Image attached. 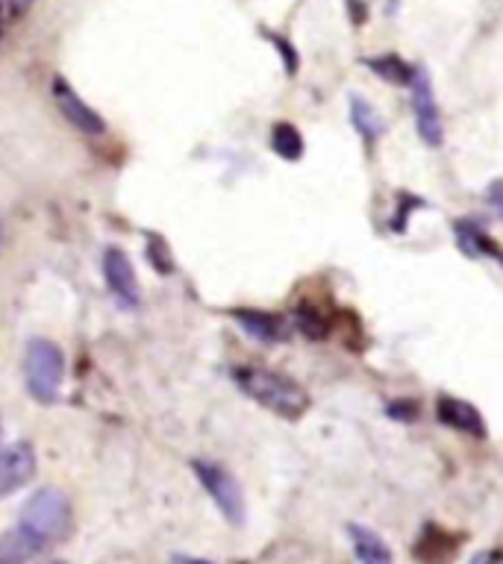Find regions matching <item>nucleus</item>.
I'll list each match as a JSON object with an SVG mask.
<instances>
[{"label": "nucleus", "instance_id": "obj_5", "mask_svg": "<svg viewBox=\"0 0 503 564\" xmlns=\"http://www.w3.org/2000/svg\"><path fill=\"white\" fill-rule=\"evenodd\" d=\"M409 104H413L415 115V130L421 135L427 148H441L445 144V127H441L439 104L432 95L430 74L424 68H415L413 86H409Z\"/></svg>", "mask_w": 503, "mask_h": 564}, {"label": "nucleus", "instance_id": "obj_12", "mask_svg": "<svg viewBox=\"0 0 503 564\" xmlns=\"http://www.w3.org/2000/svg\"><path fill=\"white\" fill-rule=\"evenodd\" d=\"M242 329L247 335H254L259 341H268V344H277V341H286L289 338V326L282 321L280 315H271V312H256V308H238L233 312Z\"/></svg>", "mask_w": 503, "mask_h": 564}, {"label": "nucleus", "instance_id": "obj_10", "mask_svg": "<svg viewBox=\"0 0 503 564\" xmlns=\"http://www.w3.org/2000/svg\"><path fill=\"white\" fill-rule=\"evenodd\" d=\"M459 535L448 532V529L436 527V523H427L421 529V535L415 538L413 544V555L421 564H450L453 562V555L459 553Z\"/></svg>", "mask_w": 503, "mask_h": 564}, {"label": "nucleus", "instance_id": "obj_13", "mask_svg": "<svg viewBox=\"0 0 503 564\" xmlns=\"http://www.w3.org/2000/svg\"><path fill=\"white\" fill-rule=\"evenodd\" d=\"M347 535H351L353 553H356L360 564H395V555H392L386 541H383L374 529L351 523V527H347Z\"/></svg>", "mask_w": 503, "mask_h": 564}, {"label": "nucleus", "instance_id": "obj_21", "mask_svg": "<svg viewBox=\"0 0 503 564\" xmlns=\"http://www.w3.org/2000/svg\"><path fill=\"white\" fill-rule=\"evenodd\" d=\"M485 200H489V206L497 212V218L503 220V180H492V183H489V188H485Z\"/></svg>", "mask_w": 503, "mask_h": 564}, {"label": "nucleus", "instance_id": "obj_22", "mask_svg": "<svg viewBox=\"0 0 503 564\" xmlns=\"http://www.w3.org/2000/svg\"><path fill=\"white\" fill-rule=\"evenodd\" d=\"M368 3L371 0H347V12H351V21L356 26H362L368 21Z\"/></svg>", "mask_w": 503, "mask_h": 564}, {"label": "nucleus", "instance_id": "obj_4", "mask_svg": "<svg viewBox=\"0 0 503 564\" xmlns=\"http://www.w3.org/2000/svg\"><path fill=\"white\" fill-rule=\"evenodd\" d=\"M192 470L201 479L203 488H206V494L212 497V502L221 509V514L227 518V523L242 527L247 509L245 494H242V485L236 482V476L229 474L227 467L215 465V462H203V458H194Z\"/></svg>", "mask_w": 503, "mask_h": 564}, {"label": "nucleus", "instance_id": "obj_1", "mask_svg": "<svg viewBox=\"0 0 503 564\" xmlns=\"http://www.w3.org/2000/svg\"><path fill=\"white\" fill-rule=\"evenodd\" d=\"M233 379H236V386L242 388L250 400L265 405L268 412L280 414L286 421H300V417L307 414L309 394L295 382V379L286 377V373L245 365V368L233 370Z\"/></svg>", "mask_w": 503, "mask_h": 564}, {"label": "nucleus", "instance_id": "obj_11", "mask_svg": "<svg viewBox=\"0 0 503 564\" xmlns=\"http://www.w3.org/2000/svg\"><path fill=\"white\" fill-rule=\"evenodd\" d=\"M453 232H457L459 250H462L468 259H494V262L503 268V250L494 245L492 236H489L480 224L462 218L453 224Z\"/></svg>", "mask_w": 503, "mask_h": 564}, {"label": "nucleus", "instance_id": "obj_27", "mask_svg": "<svg viewBox=\"0 0 503 564\" xmlns=\"http://www.w3.org/2000/svg\"><path fill=\"white\" fill-rule=\"evenodd\" d=\"M26 3H33V0H15V7H18V9L26 7Z\"/></svg>", "mask_w": 503, "mask_h": 564}, {"label": "nucleus", "instance_id": "obj_20", "mask_svg": "<svg viewBox=\"0 0 503 564\" xmlns=\"http://www.w3.org/2000/svg\"><path fill=\"white\" fill-rule=\"evenodd\" d=\"M263 35H265V39H268V42L274 44V47H277V53H280V56H282L286 74H289V77H295V74H298V68H300L298 51H295V47H291V44L286 42V39H282V35L271 33V30H263Z\"/></svg>", "mask_w": 503, "mask_h": 564}, {"label": "nucleus", "instance_id": "obj_14", "mask_svg": "<svg viewBox=\"0 0 503 564\" xmlns=\"http://www.w3.org/2000/svg\"><path fill=\"white\" fill-rule=\"evenodd\" d=\"M351 123L356 127V132H360V139L365 141V148H374L379 141V135L386 132V121L379 118L374 104H368V100L360 95L351 97Z\"/></svg>", "mask_w": 503, "mask_h": 564}, {"label": "nucleus", "instance_id": "obj_23", "mask_svg": "<svg viewBox=\"0 0 503 564\" xmlns=\"http://www.w3.org/2000/svg\"><path fill=\"white\" fill-rule=\"evenodd\" d=\"M413 206H421V200H418V197H413V194H400V206H397V212H400V220H397L392 229L404 232V218L409 215V209H413Z\"/></svg>", "mask_w": 503, "mask_h": 564}, {"label": "nucleus", "instance_id": "obj_7", "mask_svg": "<svg viewBox=\"0 0 503 564\" xmlns=\"http://www.w3.org/2000/svg\"><path fill=\"white\" fill-rule=\"evenodd\" d=\"M436 421H439L441 426H448V430L462 432L468 438L483 441L485 435H489V426H485V417L480 414V409H477L474 403L462 400V397H436Z\"/></svg>", "mask_w": 503, "mask_h": 564}, {"label": "nucleus", "instance_id": "obj_29", "mask_svg": "<svg viewBox=\"0 0 503 564\" xmlns=\"http://www.w3.org/2000/svg\"><path fill=\"white\" fill-rule=\"evenodd\" d=\"M47 564H65V562H60V558H56V562H47Z\"/></svg>", "mask_w": 503, "mask_h": 564}, {"label": "nucleus", "instance_id": "obj_3", "mask_svg": "<svg viewBox=\"0 0 503 564\" xmlns=\"http://www.w3.org/2000/svg\"><path fill=\"white\" fill-rule=\"evenodd\" d=\"M24 377L39 403H56L65 382V356L47 338H33L24 350Z\"/></svg>", "mask_w": 503, "mask_h": 564}, {"label": "nucleus", "instance_id": "obj_24", "mask_svg": "<svg viewBox=\"0 0 503 564\" xmlns=\"http://www.w3.org/2000/svg\"><path fill=\"white\" fill-rule=\"evenodd\" d=\"M171 564H212V562H206V558H194V555H180V553H176L174 558H171Z\"/></svg>", "mask_w": 503, "mask_h": 564}, {"label": "nucleus", "instance_id": "obj_18", "mask_svg": "<svg viewBox=\"0 0 503 564\" xmlns=\"http://www.w3.org/2000/svg\"><path fill=\"white\" fill-rule=\"evenodd\" d=\"M271 148L274 153H277L280 159H286V162H298V159L303 156V135H300V130L295 127V123L289 121L274 123Z\"/></svg>", "mask_w": 503, "mask_h": 564}, {"label": "nucleus", "instance_id": "obj_15", "mask_svg": "<svg viewBox=\"0 0 503 564\" xmlns=\"http://www.w3.org/2000/svg\"><path fill=\"white\" fill-rule=\"evenodd\" d=\"M365 62V68L379 77L383 83L388 86H413V77H415V68L409 62H404L397 53H379V56H368Z\"/></svg>", "mask_w": 503, "mask_h": 564}, {"label": "nucleus", "instance_id": "obj_28", "mask_svg": "<svg viewBox=\"0 0 503 564\" xmlns=\"http://www.w3.org/2000/svg\"><path fill=\"white\" fill-rule=\"evenodd\" d=\"M0 42H3V15H0Z\"/></svg>", "mask_w": 503, "mask_h": 564}, {"label": "nucleus", "instance_id": "obj_16", "mask_svg": "<svg viewBox=\"0 0 503 564\" xmlns=\"http://www.w3.org/2000/svg\"><path fill=\"white\" fill-rule=\"evenodd\" d=\"M295 326H298L307 338H312V341H324V338H330L335 324L333 315H327L318 303H300V306L295 308Z\"/></svg>", "mask_w": 503, "mask_h": 564}, {"label": "nucleus", "instance_id": "obj_2", "mask_svg": "<svg viewBox=\"0 0 503 564\" xmlns=\"http://www.w3.org/2000/svg\"><path fill=\"white\" fill-rule=\"evenodd\" d=\"M26 535L33 538L35 544H60L71 535V502L60 488H42L35 491L26 506L21 509V523Z\"/></svg>", "mask_w": 503, "mask_h": 564}, {"label": "nucleus", "instance_id": "obj_25", "mask_svg": "<svg viewBox=\"0 0 503 564\" xmlns=\"http://www.w3.org/2000/svg\"><path fill=\"white\" fill-rule=\"evenodd\" d=\"M501 562V555L497 553H480V555H474V562L471 564H497Z\"/></svg>", "mask_w": 503, "mask_h": 564}, {"label": "nucleus", "instance_id": "obj_9", "mask_svg": "<svg viewBox=\"0 0 503 564\" xmlns=\"http://www.w3.org/2000/svg\"><path fill=\"white\" fill-rule=\"evenodd\" d=\"M35 476V453L33 447L21 441L0 453V500L21 491L24 485L33 482Z\"/></svg>", "mask_w": 503, "mask_h": 564}, {"label": "nucleus", "instance_id": "obj_6", "mask_svg": "<svg viewBox=\"0 0 503 564\" xmlns=\"http://www.w3.org/2000/svg\"><path fill=\"white\" fill-rule=\"evenodd\" d=\"M104 280L106 289L113 294V300L121 308H139L141 294H139V280H136V268H132L130 256L109 247L104 253Z\"/></svg>", "mask_w": 503, "mask_h": 564}, {"label": "nucleus", "instance_id": "obj_8", "mask_svg": "<svg viewBox=\"0 0 503 564\" xmlns=\"http://www.w3.org/2000/svg\"><path fill=\"white\" fill-rule=\"evenodd\" d=\"M51 95H53V104H56V109L65 115V121L74 123V127L86 132V135H104L106 132L104 118H100V115H97L95 109H92V106H88L86 100H83V97L74 91V86H71V83H65L62 77H53Z\"/></svg>", "mask_w": 503, "mask_h": 564}, {"label": "nucleus", "instance_id": "obj_26", "mask_svg": "<svg viewBox=\"0 0 503 564\" xmlns=\"http://www.w3.org/2000/svg\"><path fill=\"white\" fill-rule=\"evenodd\" d=\"M397 7H400V0H386V15H395Z\"/></svg>", "mask_w": 503, "mask_h": 564}, {"label": "nucleus", "instance_id": "obj_17", "mask_svg": "<svg viewBox=\"0 0 503 564\" xmlns=\"http://www.w3.org/2000/svg\"><path fill=\"white\" fill-rule=\"evenodd\" d=\"M39 553H42V546L35 544L21 527L9 529V532L0 535V564H26Z\"/></svg>", "mask_w": 503, "mask_h": 564}, {"label": "nucleus", "instance_id": "obj_30", "mask_svg": "<svg viewBox=\"0 0 503 564\" xmlns=\"http://www.w3.org/2000/svg\"><path fill=\"white\" fill-rule=\"evenodd\" d=\"M0 236H3V229H0Z\"/></svg>", "mask_w": 503, "mask_h": 564}, {"label": "nucleus", "instance_id": "obj_19", "mask_svg": "<svg viewBox=\"0 0 503 564\" xmlns=\"http://www.w3.org/2000/svg\"><path fill=\"white\" fill-rule=\"evenodd\" d=\"M383 414L397 423H413L418 421V414H421V403H418V400H409V397H397V400L383 405Z\"/></svg>", "mask_w": 503, "mask_h": 564}]
</instances>
